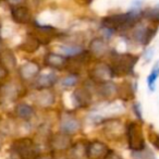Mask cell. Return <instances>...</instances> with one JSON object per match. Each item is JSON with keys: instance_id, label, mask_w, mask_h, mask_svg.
Segmentation results:
<instances>
[{"instance_id": "obj_1", "label": "cell", "mask_w": 159, "mask_h": 159, "mask_svg": "<svg viewBox=\"0 0 159 159\" xmlns=\"http://www.w3.org/2000/svg\"><path fill=\"white\" fill-rule=\"evenodd\" d=\"M139 14L132 11L124 14H116V16H107L102 20V25L108 30H125L132 26L139 21Z\"/></svg>"}, {"instance_id": "obj_2", "label": "cell", "mask_w": 159, "mask_h": 159, "mask_svg": "<svg viewBox=\"0 0 159 159\" xmlns=\"http://www.w3.org/2000/svg\"><path fill=\"white\" fill-rule=\"evenodd\" d=\"M12 149L20 159H37L40 156L39 147L30 139H20L16 141Z\"/></svg>"}, {"instance_id": "obj_3", "label": "cell", "mask_w": 159, "mask_h": 159, "mask_svg": "<svg viewBox=\"0 0 159 159\" xmlns=\"http://www.w3.org/2000/svg\"><path fill=\"white\" fill-rule=\"evenodd\" d=\"M126 137H128L129 147L134 152H139L145 149V141H144L143 132L141 125L135 122L129 123L126 128Z\"/></svg>"}, {"instance_id": "obj_4", "label": "cell", "mask_w": 159, "mask_h": 159, "mask_svg": "<svg viewBox=\"0 0 159 159\" xmlns=\"http://www.w3.org/2000/svg\"><path fill=\"white\" fill-rule=\"evenodd\" d=\"M137 61V57L130 53L124 55H117V57L113 59V66H111L113 73L116 74H126L133 71L135 63Z\"/></svg>"}, {"instance_id": "obj_5", "label": "cell", "mask_w": 159, "mask_h": 159, "mask_svg": "<svg viewBox=\"0 0 159 159\" xmlns=\"http://www.w3.org/2000/svg\"><path fill=\"white\" fill-rule=\"evenodd\" d=\"M108 152L106 144L99 141L91 142L85 147V155L87 159H102Z\"/></svg>"}, {"instance_id": "obj_6", "label": "cell", "mask_w": 159, "mask_h": 159, "mask_svg": "<svg viewBox=\"0 0 159 159\" xmlns=\"http://www.w3.org/2000/svg\"><path fill=\"white\" fill-rule=\"evenodd\" d=\"M71 136L64 132L56 133L50 139V147L53 152H59L66 150L71 147Z\"/></svg>"}, {"instance_id": "obj_7", "label": "cell", "mask_w": 159, "mask_h": 159, "mask_svg": "<svg viewBox=\"0 0 159 159\" xmlns=\"http://www.w3.org/2000/svg\"><path fill=\"white\" fill-rule=\"evenodd\" d=\"M80 126V121L74 117L73 115L68 112H64L61 116V130L62 132L66 133V134L71 135L74 134L79 131Z\"/></svg>"}, {"instance_id": "obj_8", "label": "cell", "mask_w": 159, "mask_h": 159, "mask_svg": "<svg viewBox=\"0 0 159 159\" xmlns=\"http://www.w3.org/2000/svg\"><path fill=\"white\" fill-rule=\"evenodd\" d=\"M92 74L95 79H97L98 81H102V82H106L107 79H111V77L115 76L112 68L105 63H98L94 68Z\"/></svg>"}, {"instance_id": "obj_9", "label": "cell", "mask_w": 159, "mask_h": 159, "mask_svg": "<svg viewBox=\"0 0 159 159\" xmlns=\"http://www.w3.org/2000/svg\"><path fill=\"white\" fill-rule=\"evenodd\" d=\"M39 66H38L36 62L33 61H29L26 63H24L19 70L21 77L23 80H32V79H36L37 74L39 73Z\"/></svg>"}, {"instance_id": "obj_10", "label": "cell", "mask_w": 159, "mask_h": 159, "mask_svg": "<svg viewBox=\"0 0 159 159\" xmlns=\"http://www.w3.org/2000/svg\"><path fill=\"white\" fill-rule=\"evenodd\" d=\"M11 16L12 19L20 24H26L31 21V13L29 9L25 7H21V6H16L11 8Z\"/></svg>"}, {"instance_id": "obj_11", "label": "cell", "mask_w": 159, "mask_h": 159, "mask_svg": "<svg viewBox=\"0 0 159 159\" xmlns=\"http://www.w3.org/2000/svg\"><path fill=\"white\" fill-rule=\"evenodd\" d=\"M45 62H46V64L48 66L53 69H58V70L64 68L68 64L66 58H64L61 55H58V53H53V52H50L46 56Z\"/></svg>"}, {"instance_id": "obj_12", "label": "cell", "mask_w": 159, "mask_h": 159, "mask_svg": "<svg viewBox=\"0 0 159 159\" xmlns=\"http://www.w3.org/2000/svg\"><path fill=\"white\" fill-rule=\"evenodd\" d=\"M57 81V76L53 73H47V74H43L36 77L35 80V87L40 89H48L52 86Z\"/></svg>"}, {"instance_id": "obj_13", "label": "cell", "mask_w": 159, "mask_h": 159, "mask_svg": "<svg viewBox=\"0 0 159 159\" xmlns=\"http://www.w3.org/2000/svg\"><path fill=\"white\" fill-rule=\"evenodd\" d=\"M107 44L105 43V40H102V38H95L94 40H92L91 45H89V50L92 53L96 56V57H102L107 52Z\"/></svg>"}, {"instance_id": "obj_14", "label": "cell", "mask_w": 159, "mask_h": 159, "mask_svg": "<svg viewBox=\"0 0 159 159\" xmlns=\"http://www.w3.org/2000/svg\"><path fill=\"white\" fill-rule=\"evenodd\" d=\"M74 98L80 106H87L91 102V93L86 89H77L74 92Z\"/></svg>"}, {"instance_id": "obj_15", "label": "cell", "mask_w": 159, "mask_h": 159, "mask_svg": "<svg viewBox=\"0 0 159 159\" xmlns=\"http://www.w3.org/2000/svg\"><path fill=\"white\" fill-rule=\"evenodd\" d=\"M16 112L21 119L30 120L34 116V109L27 104H19L16 108Z\"/></svg>"}, {"instance_id": "obj_16", "label": "cell", "mask_w": 159, "mask_h": 159, "mask_svg": "<svg viewBox=\"0 0 159 159\" xmlns=\"http://www.w3.org/2000/svg\"><path fill=\"white\" fill-rule=\"evenodd\" d=\"M36 102H37V104L42 107H49L53 104V102H55V96H53L52 93L48 92L47 89H44V91L38 95Z\"/></svg>"}, {"instance_id": "obj_17", "label": "cell", "mask_w": 159, "mask_h": 159, "mask_svg": "<svg viewBox=\"0 0 159 159\" xmlns=\"http://www.w3.org/2000/svg\"><path fill=\"white\" fill-rule=\"evenodd\" d=\"M0 60L2 61V64L7 69H12L16 66V61L14 55L10 50H5L2 53H0Z\"/></svg>"}, {"instance_id": "obj_18", "label": "cell", "mask_w": 159, "mask_h": 159, "mask_svg": "<svg viewBox=\"0 0 159 159\" xmlns=\"http://www.w3.org/2000/svg\"><path fill=\"white\" fill-rule=\"evenodd\" d=\"M117 92L118 89L116 87V85L111 82H107V81L106 82H102V85L100 86V93H102V95L107 96V97L115 95Z\"/></svg>"}, {"instance_id": "obj_19", "label": "cell", "mask_w": 159, "mask_h": 159, "mask_svg": "<svg viewBox=\"0 0 159 159\" xmlns=\"http://www.w3.org/2000/svg\"><path fill=\"white\" fill-rule=\"evenodd\" d=\"M158 76H159V68H155L154 70L152 71V73L148 75V79H147L148 87H149L150 89H154L155 82H156V80Z\"/></svg>"}, {"instance_id": "obj_20", "label": "cell", "mask_w": 159, "mask_h": 159, "mask_svg": "<svg viewBox=\"0 0 159 159\" xmlns=\"http://www.w3.org/2000/svg\"><path fill=\"white\" fill-rule=\"evenodd\" d=\"M24 45L26 46V48H25V50L30 51V52H32L33 50H35V49L38 48V42L36 38H34L33 36H30L29 39H27V42L24 43Z\"/></svg>"}, {"instance_id": "obj_21", "label": "cell", "mask_w": 159, "mask_h": 159, "mask_svg": "<svg viewBox=\"0 0 159 159\" xmlns=\"http://www.w3.org/2000/svg\"><path fill=\"white\" fill-rule=\"evenodd\" d=\"M62 50H63L64 53L69 56H77L79 53H81V48L80 47H62Z\"/></svg>"}, {"instance_id": "obj_22", "label": "cell", "mask_w": 159, "mask_h": 159, "mask_svg": "<svg viewBox=\"0 0 159 159\" xmlns=\"http://www.w3.org/2000/svg\"><path fill=\"white\" fill-rule=\"evenodd\" d=\"M62 83H63V85L66 87L73 86V85L76 84V77L75 76H69V77H66V79H64L63 81H62Z\"/></svg>"}, {"instance_id": "obj_23", "label": "cell", "mask_w": 159, "mask_h": 159, "mask_svg": "<svg viewBox=\"0 0 159 159\" xmlns=\"http://www.w3.org/2000/svg\"><path fill=\"white\" fill-rule=\"evenodd\" d=\"M102 159H123V158H122L120 155H118L116 152H113V150H108L106 156H105Z\"/></svg>"}, {"instance_id": "obj_24", "label": "cell", "mask_w": 159, "mask_h": 159, "mask_svg": "<svg viewBox=\"0 0 159 159\" xmlns=\"http://www.w3.org/2000/svg\"><path fill=\"white\" fill-rule=\"evenodd\" d=\"M8 75V69L3 64H0V80L5 79Z\"/></svg>"}, {"instance_id": "obj_25", "label": "cell", "mask_w": 159, "mask_h": 159, "mask_svg": "<svg viewBox=\"0 0 159 159\" xmlns=\"http://www.w3.org/2000/svg\"><path fill=\"white\" fill-rule=\"evenodd\" d=\"M52 159H69L66 156H64V155H57V156L52 157Z\"/></svg>"}, {"instance_id": "obj_26", "label": "cell", "mask_w": 159, "mask_h": 159, "mask_svg": "<svg viewBox=\"0 0 159 159\" xmlns=\"http://www.w3.org/2000/svg\"><path fill=\"white\" fill-rule=\"evenodd\" d=\"M22 1H23V0H9V2L13 3V5H18V3L22 2Z\"/></svg>"}, {"instance_id": "obj_27", "label": "cell", "mask_w": 159, "mask_h": 159, "mask_svg": "<svg viewBox=\"0 0 159 159\" xmlns=\"http://www.w3.org/2000/svg\"><path fill=\"white\" fill-rule=\"evenodd\" d=\"M37 159H52V157H50V156H39Z\"/></svg>"}, {"instance_id": "obj_28", "label": "cell", "mask_w": 159, "mask_h": 159, "mask_svg": "<svg viewBox=\"0 0 159 159\" xmlns=\"http://www.w3.org/2000/svg\"><path fill=\"white\" fill-rule=\"evenodd\" d=\"M0 144H1V137H0Z\"/></svg>"}]
</instances>
